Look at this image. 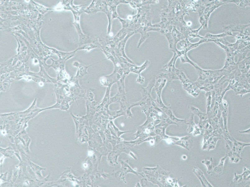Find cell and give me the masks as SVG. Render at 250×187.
<instances>
[{
    "instance_id": "cell-5",
    "label": "cell",
    "mask_w": 250,
    "mask_h": 187,
    "mask_svg": "<svg viewBox=\"0 0 250 187\" xmlns=\"http://www.w3.org/2000/svg\"><path fill=\"white\" fill-rule=\"evenodd\" d=\"M189 108L192 113L198 116L199 118L198 126L201 130L204 129L206 124L208 122L206 113L202 112L198 108L192 106H189Z\"/></svg>"
},
{
    "instance_id": "cell-6",
    "label": "cell",
    "mask_w": 250,
    "mask_h": 187,
    "mask_svg": "<svg viewBox=\"0 0 250 187\" xmlns=\"http://www.w3.org/2000/svg\"><path fill=\"white\" fill-rule=\"evenodd\" d=\"M192 171L199 179L201 183L202 186L205 187H213L207 180L204 175L203 172L198 167L194 166Z\"/></svg>"
},
{
    "instance_id": "cell-12",
    "label": "cell",
    "mask_w": 250,
    "mask_h": 187,
    "mask_svg": "<svg viewBox=\"0 0 250 187\" xmlns=\"http://www.w3.org/2000/svg\"><path fill=\"white\" fill-rule=\"evenodd\" d=\"M201 162L206 165L207 169V173L210 175L215 167L212 157H211L209 160L206 159L203 160Z\"/></svg>"
},
{
    "instance_id": "cell-21",
    "label": "cell",
    "mask_w": 250,
    "mask_h": 187,
    "mask_svg": "<svg viewBox=\"0 0 250 187\" xmlns=\"http://www.w3.org/2000/svg\"><path fill=\"white\" fill-rule=\"evenodd\" d=\"M182 158L183 159L185 160L187 159V156L186 155H183L182 156Z\"/></svg>"
},
{
    "instance_id": "cell-19",
    "label": "cell",
    "mask_w": 250,
    "mask_h": 187,
    "mask_svg": "<svg viewBox=\"0 0 250 187\" xmlns=\"http://www.w3.org/2000/svg\"><path fill=\"white\" fill-rule=\"evenodd\" d=\"M140 183L142 186L144 187L147 184V180L146 179L143 178L140 180Z\"/></svg>"
},
{
    "instance_id": "cell-8",
    "label": "cell",
    "mask_w": 250,
    "mask_h": 187,
    "mask_svg": "<svg viewBox=\"0 0 250 187\" xmlns=\"http://www.w3.org/2000/svg\"><path fill=\"white\" fill-rule=\"evenodd\" d=\"M174 143L190 150L192 146L193 141L190 139V136H186L180 137L179 140L174 142Z\"/></svg>"
},
{
    "instance_id": "cell-16",
    "label": "cell",
    "mask_w": 250,
    "mask_h": 187,
    "mask_svg": "<svg viewBox=\"0 0 250 187\" xmlns=\"http://www.w3.org/2000/svg\"><path fill=\"white\" fill-rule=\"evenodd\" d=\"M205 96L207 98L206 100V113H207L210 111L212 103V98L211 95V92H206Z\"/></svg>"
},
{
    "instance_id": "cell-15",
    "label": "cell",
    "mask_w": 250,
    "mask_h": 187,
    "mask_svg": "<svg viewBox=\"0 0 250 187\" xmlns=\"http://www.w3.org/2000/svg\"><path fill=\"white\" fill-rule=\"evenodd\" d=\"M126 30L124 28L120 30L113 38V41L116 43L122 40L125 36Z\"/></svg>"
},
{
    "instance_id": "cell-9",
    "label": "cell",
    "mask_w": 250,
    "mask_h": 187,
    "mask_svg": "<svg viewBox=\"0 0 250 187\" xmlns=\"http://www.w3.org/2000/svg\"><path fill=\"white\" fill-rule=\"evenodd\" d=\"M227 156L223 157L220 160L219 165L214 167L211 174H210L215 177H219L223 174L224 165V162L226 157Z\"/></svg>"
},
{
    "instance_id": "cell-18",
    "label": "cell",
    "mask_w": 250,
    "mask_h": 187,
    "mask_svg": "<svg viewBox=\"0 0 250 187\" xmlns=\"http://www.w3.org/2000/svg\"><path fill=\"white\" fill-rule=\"evenodd\" d=\"M242 1L238 5V7L239 9H244L246 6H248L244 1Z\"/></svg>"
},
{
    "instance_id": "cell-1",
    "label": "cell",
    "mask_w": 250,
    "mask_h": 187,
    "mask_svg": "<svg viewBox=\"0 0 250 187\" xmlns=\"http://www.w3.org/2000/svg\"><path fill=\"white\" fill-rule=\"evenodd\" d=\"M74 17L75 21L73 23L75 26L79 36V46L93 42V39L84 34L81 30L79 23L80 16L82 12L80 8L76 7L71 10Z\"/></svg>"
},
{
    "instance_id": "cell-3",
    "label": "cell",
    "mask_w": 250,
    "mask_h": 187,
    "mask_svg": "<svg viewBox=\"0 0 250 187\" xmlns=\"http://www.w3.org/2000/svg\"><path fill=\"white\" fill-rule=\"evenodd\" d=\"M228 138L229 139L233 142V145L231 148L233 152V156L242 159V158L240 156V153L244 147L250 146V143H245L238 141L231 135Z\"/></svg>"
},
{
    "instance_id": "cell-20",
    "label": "cell",
    "mask_w": 250,
    "mask_h": 187,
    "mask_svg": "<svg viewBox=\"0 0 250 187\" xmlns=\"http://www.w3.org/2000/svg\"><path fill=\"white\" fill-rule=\"evenodd\" d=\"M250 128H249L247 130H245V131H239V132L240 133H248V134H249L250 133Z\"/></svg>"
},
{
    "instance_id": "cell-22",
    "label": "cell",
    "mask_w": 250,
    "mask_h": 187,
    "mask_svg": "<svg viewBox=\"0 0 250 187\" xmlns=\"http://www.w3.org/2000/svg\"><path fill=\"white\" fill-rule=\"evenodd\" d=\"M136 185H138V186H138H138H139V187H140V184L139 183H138H138H137V185H136Z\"/></svg>"
},
{
    "instance_id": "cell-10",
    "label": "cell",
    "mask_w": 250,
    "mask_h": 187,
    "mask_svg": "<svg viewBox=\"0 0 250 187\" xmlns=\"http://www.w3.org/2000/svg\"><path fill=\"white\" fill-rule=\"evenodd\" d=\"M204 130V133L202 134L203 136V142L206 141L211 137L212 136L213 129L212 126L209 124L208 122L205 125Z\"/></svg>"
},
{
    "instance_id": "cell-13",
    "label": "cell",
    "mask_w": 250,
    "mask_h": 187,
    "mask_svg": "<svg viewBox=\"0 0 250 187\" xmlns=\"http://www.w3.org/2000/svg\"><path fill=\"white\" fill-rule=\"evenodd\" d=\"M227 35H233L231 31H228L226 33L218 35H213L210 33H207L205 36V37L207 38H210L209 39L211 40L212 41V40H214L215 39H218L219 38L224 37Z\"/></svg>"
},
{
    "instance_id": "cell-4",
    "label": "cell",
    "mask_w": 250,
    "mask_h": 187,
    "mask_svg": "<svg viewBox=\"0 0 250 187\" xmlns=\"http://www.w3.org/2000/svg\"><path fill=\"white\" fill-rule=\"evenodd\" d=\"M250 170L244 167L243 168V173L240 175L234 173L233 181L235 183L245 185V186H250Z\"/></svg>"
},
{
    "instance_id": "cell-11",
    "label": "cell",
    "mask_w": 250,
    "mask_h": 187,
    "mask_svg": "<svg viewBox=\"0 0 250 187\" xmlns=\"http://www.w3.org/2000/svg\"><path fill=\"white\" fill-rule=\"evenodd\" d=\"M194 114L192 113L190 118L187 121H186V122L185 124L188 125L187 131L189 133L193 132L196 127L197 126V125L194 122Z\"/></svg>"
},
{
    "instance_id": "cell-7",
    "label": "cell",
    "mask_w": 250,
    "mask_h": 187,
    "mask_svg": "<svg viewBox=\"0 0 250 187\" xmlns=\"http://www.w3.org/2000/svg\"><path fill=\"white\" fill-rule=\"evenodd\" d=\"M221 137L214 136L211 137L206 141L203 142L202 150L209 151L210 150L214 149L215 148L218 141L221 139Z\"/></svg>"
},
{
    "instance_id": "cell-14",
    "label": "cell",
    "mask_w": 250,
    "mask_h": 187,
    "mask_svg": "<svg viewBox=\"0 0 250 187\" xmlns=\"http://www.w3.org/2000/svg\"><path fill=\"white\" fill-rule=\"evenodd\" d=\"M101 46L93 43L86 44L79 46L77 49L78 50H85L86 51H89L90 50L99 47H100Z\"/></svg>"
},
{
    "instance_id": "cell-2",
    "label": "cell",
    "mask_w": 250,
    "mask_h": 187,
    "mask_svg": "<svg viewBox=\"0 0 250 187\" xmlns=\"http://www.w3.org/2000/svg\"><path fill=\"white\" fill-rule=\"evenodd\" d=\"M181 76H180V79L183 84L184 89L192 96L194 97L198 96L199 92H197L196 91L199 88L195 83L187 78L182 71L181 72Z\"/></svg>"
},
{
    "instance_id": "cell-17",
    "label": "cell",
    "mask_w": 250,
    "mask_h": 187,
    "mask_svg": "<svg viewBox=\"0 0 250 187\" xmlns=\"http://www.w3.org/2000/svg\"><path fill=\"white\" fill-rule=\"evenodd\" d=\"M250 90L247 89L245 88H243L240 90L239 92H238L236 94L239 95L240 97H242L243 96L247 93H250Z\"/></svg>"
}]
</instances>
